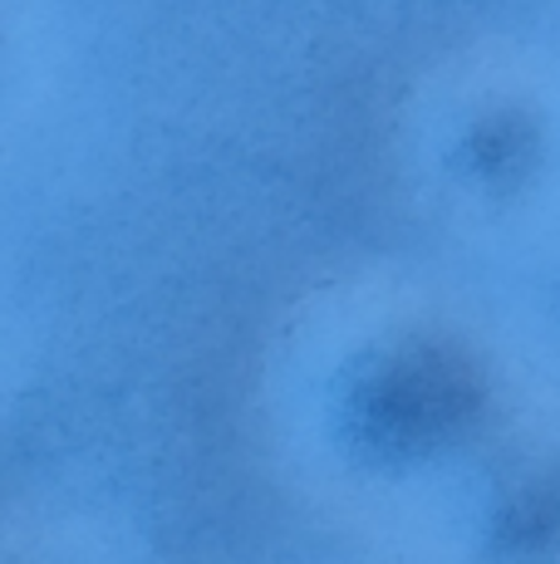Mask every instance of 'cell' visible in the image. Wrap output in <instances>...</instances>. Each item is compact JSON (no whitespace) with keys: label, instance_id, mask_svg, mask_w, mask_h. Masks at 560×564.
I'll return each instance as SVG.
<instances>
[{"label":"cell","instance_id":"cell-1","mask_svg":"<svg viewBox=\"0 0 560 564\" xmlns=\"http://www.w3.org/2000/svg\"><path fill=\"white\" fill-rule=\"evenodd\" d=\"M452 417V378L438 364L403 359L359 393V422L384 447H413Z\"/></svg>","mask_w":560,"mask_h":564}]
</instances>
